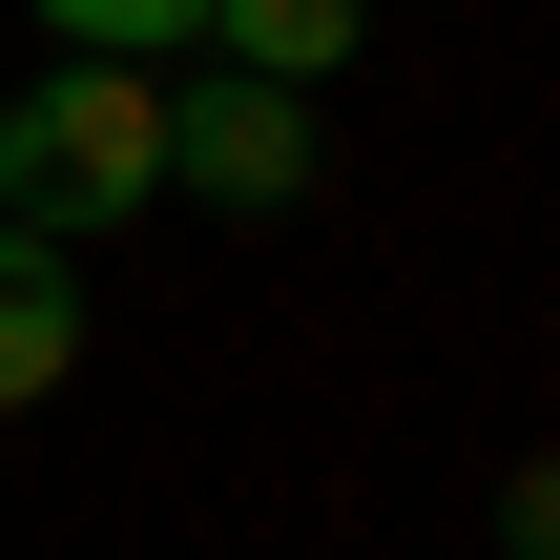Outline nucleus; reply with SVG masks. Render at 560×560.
<instances>
[{"instance_id": "nucleus-1", "label": "nucleus", "mask_w": 560, "mask_h": 560, "mask_svg": "<svg viewBox=\"0 0 560 560\" xmlns=\"http://www.w3.org/2000/svg\"><path fill=\"white\" fill-rule=\"evenodd\" d=\"M166 187V62H42L0 83V229L83 249V229H145Z\"/></svg>"}, {"instance_id": "nucleus-2", "label": "nucleus", "mask_w": 560, "mask_h": 560, "mask_svg": "<svg viewBox=\"0 0 560 560\" xmlns=\"http://www.w3.org/2000/svg\"><path fill=\"white\" fill-rule=\"evenodd\" d=\"M166 187H208V208H312V83H249V62L166 83Z\"/></svg>"}, {"instance_id": "nucleus-3", "label": "nucleus", "mask_w": 560, "mask_h": 560, "mask_svg": "<svg viewBox=\"0 0 560 560\" xmlns=\"http://www.w3.org/2000/svg\"><path fill=\"white\" fill-rule=\"evenodd\" d=\"M62 374H83V291H62L42 229H0V416H42Z\"/></svg>"}, {"instance_id": "nucleus-4", "label": "nucleus", "mask_w": 560, "mask_h": 560, "mask_svg": "<svg viewBox=\"0 0 560 560\" xmlns=\"http://www.w3.org/2000/svg\"><path fill=\"white\" fill-rule=\"evenodd\" d=\"M208 62H249V83H332V62H353V0H208Z\"/></svg>"}, {"instance_id": "nucleus-5", "label": "nucleus", "mask_w": 560, "mask_h": 560, "mask_svg": "<svg viewBox=\"0 0 560 560\" xmlns=\"http://www.w3.org/2000/svg\"><path fill=\"white\" fill-rule=\"evenodd\" d=\"M42 42L62 62H166V42H208V0H42Z\"/></svg>"}, {"instance_id": "nucleus-6", "label": "nucleus", "mask_w": 560, "mask_h": 560, "mask_svg": "<svg viewBox=\"0 0 560 560\" xmlns=\"http://www.w3.org/2000/svg\"><path fill=\"white\" fill-rule=\"evenodd\" d=\"M499 560H560V457H520V478H499Z\"/></svg>"}]
</instances>
